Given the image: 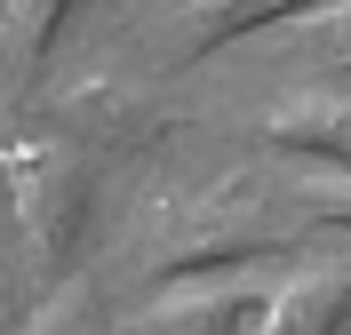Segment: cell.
<instances>
[{
    "label": "cell",
    "mask_w": 351,
    "mask_h": 335,
    "mask_svg": "<svg viewBox=\"0 0 351 335\" xmlns=\"http://www.w3.org/2000/svg\"><path fill=\"white\" fill-rule=\"evenodd\" d=\"M16 335H112V312H104V295H96V280H56V288L40 295V312L24 319Z\"/></svg>",
    "instance_id": "obj_9"
},
{
    "label": "cell",
    "mask_w": 351,
    "mask_h": 335,
    "mask_svg": "<svg viewBox=\"0 0 351 335\" xmlns=\"http://www.w3.org/2000/svg\"><path fill=\"white\" fill-rule=\"evenodd\" d=\"M343 319H351V247L295 264L271 295V335H343Z\"/></svg>",
    "instance_id": "obj_6"
},
{
    "label": "cell",
    "mask_w": 351,
    "mask_h": 335,
    "mask_svg": "<svg viewBox=\"0 0 351 335\" xmlns=\"http://www.w3.org/2000/svg\"><path fill=\"white\" fill-rule=\"evenodd\" d=\"M64 136H80L88 152H152L160 136L176 128V112L160 104L144 80H120V72H88L72 80L64 104H56Z\"/></svg>",
    "instance_id": "obj_3"
},
{
    "label": "cell",
    "mask_w": 351,
    "mask_h": 335,
    "mask_svg": "<svg viewBox=\"0 0 351 335\" xmlns=\"http://www.w3.org/2000/svg\"><path fill=\"white\" fill-rule=\"evenodd\" d=\"M271 295L280 288H256V280H176L160 288L144 312H136L128 335H271Z\"/></svg>",
    "instance_id": "obj_4"
},
{
    "label": "cell",
    "mask_w": 351,
    "mask_h": 335,
    "mask_svg": "<svg viewBox=\"0 0 351 335\" xmlns=\"http://www.w3.org/2000/svg\"><path fill=\"white\" fill-rule=\"evenodd\" d=\"M311 8H328V0H184V16H176V56H208L223 40H247L263 24H295Z\"/></svg>",
    "instance_id": "obj_7"
},
{
    "label": "cell",
    "mask_w": 351,
    "mask_h": 335,
    "mask_svg": "<svg viewBox=\"0 0 351 335\" xmlns=\"http://www.w3.org/2000/svg\"><path fill=\"white\" fill-rule=\"evenodd\" d=\"M64 16H72V0H0V88H24L40 72Z\"/></svg>",
    "instance_id": "obj_8"
},
{
    "label": "cell",
    "mask_w": 351,
    "mask_h": 335,
    "mask_svg": "<svg viewBox=\"0 0 351 335\" xmlns=\"http://www.w3.org/2000/svg\"><path fill=\"white\" fill-rule=\"evenodd\" d=\"M304 56H311L319 72H351V0L328 8L319 24H304Z\"/></svg>",
    "instance_id": "obj_11"
},
{
    "label": "cell",
    "mask_w": 351,
    "mask_h": 335,
    "mask_svg": "<svg viewBox=\"0 0 351 335\" xmlns=\"http://www.w3.org/2000/svg\"><path fill=\"white\" fill-rule=\"evenodd\" d=\"M0 184H8V208H16V232L32 247V264L48 280H64L80 240H88V216H96L88 152L72 136H16V144H0Z\"/></svg>",
    "instance_id": "obj_2"
},
{
    "label": "cell",
    "mask_w": 351,
    "mask_h": 335,
    "mask_svg": "<svg viewBox=\"0 0 351 335\" xmlns=\"http://www.w3.org/2000/svg\"><path fill=\"white\" fill-rule=\"evenodd\" d=\"M295 232H280L271 200L256 176H232L216 192H160L128 223V264L136 280L176 288V280H208V271H240L256 256H280Z\"/></svg>",
    "instance_id": "obj_1"
},
{
    "label": "cell",
    "mask_w": 351,
    "mask_h": 335,
    "mask_svg": "<svg viewBox=\"0 0 351 335\" xmlns=\"http://www.w3.org/2000/svg\"><path fill=\"white\" fill-rule=\"evenodd\" d=\"M287 200L304 208V216H328V223L351 232V176L343 168H328V176H319V168H295V176H287Z\"/></svg>",
    "instance_id": "obj_10"
},
{
    "label": "cell",
    "mask_w": 351,
    "mask_h": 335,
    "mask_svg": "<svg viewBox=\"0 0 351 335\" xmlns=\"http://www.w3.org/2000/svg\"><path fill=\"white\" fill-rule=\"evenodd\" d=\"M263 144L304 168H343L351 176V96H328V88H304L287 96L271 120H263Z\"/></svg>",
    "instance_id": "obj_5"
}]
</instances>
